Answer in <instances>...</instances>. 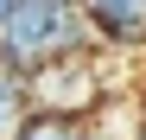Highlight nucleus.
I'll return each mask as SVG.
<instances>
[{
  "label": "nucleus",
  "mask_w": 146,
  "mask_h": 140,
  "mask_svg": "<svg viewBox=\"0 0 146 140\" xmlns=\"http://www.w3.org/2000/svg\"><path fill=\"white\" fill-rule=\"evenodd\" d=\"M102 140H114V134H102Z\"/></svg>",
  "instance_id": "8"
},
{
  "label": "nucleus",
  "mask_w": 146,
  "mask_h": 140,
  "mask_svg": "<svg viewBox=\"0 0 146 140\" xmlns=\"http://www.w3.org/2000/svg\"><path fill=\"white\" fill-rule=\"evenodd\" d=\"M32 115H38V108H32V96H26V77H19V70H0V140H19Z\"/></svg>",
  "instance_id": "3"
},
{
  "label": "nucleus",
  "mask_w": 146,
  "mask_h": 140,
  "mask_svg": "<svg viewBox=\"0 0 146 140\" xmlns=\"http://www.w3.org/2000/svg\"><path fill=\"white\" fill-rule=\"evenodd\" d=\"M26 96H32L38 115H76L83 121L102 102V77H95V64L83 51H70V57H51V64L26 70Z\"/></svg>",
  "instance_id": "1"
},
{
  "label": "nucleus",
  "mask_w": 146,
  "mask_h": 140,
  "mask_svg": "<svg viewBox=\"0 0 146 140\" xmlns=\"http://www.w3.org/2000/svg\"><path fill=\"white\" fill-rule=\"evenodd\" d=\"M140 140H146V121H140Z\"/></svg>",
  "instance_id": "7"
},
{
  "label": "nucleus",
  "mask_w": 146,
  "mask_h": 140,
  "mask_svg": "<svg viewBox=\"0 0 146 140\" xmlns=\"http://www.w3.org/2000/svg\"><path fill=\"white\" fill-rule=\"evenodd\" d=\"M7 7H13V0H0V19H7Z\"/></svg>",
  "instance_id": "5"
},
{
  "label": "nucleus",
  "mask_w": 146,
  "mask_h": 140,
  "mask_svg": "<svg viewBox=\"0 0 146 140\" xmlns=\"http://www.w3.org/2000/svg\"><path fill=\"white\" fill-rule=\"evenodd\" d=\"M57 7H76V0H57Z\"/></svg>",
  "instance_id": "6"
},
{
  "label": "nucleus",
  "mask_w": 146,
  "mask_h": 140,
  "mask_svg": "<svg viewBox=\"0 0 146 140\" xmlns=\"http://www.w3.org/2000/svg\"><path fill=\"white\" fill-rule=\"evenodd\" d=\"M89 13L95 38H114V45H146V0H76Z\"/></svg>",
  "instance_id": "2"
},
{
  "label": "nucleus",
  "mask_w": 146,
  "mask_h": 140,
  "mask_svg": "<svg viewBox=\"0 0 146 140\" xmlns=\"http://www.w3.org/2000/svg\"><path fill=\"white\" fill-rule=\"evenodd\" d=\"M19 140H89V134H83L76 115H32Z\"/></svg>",
  "instance_id": "4"
}]
</instances>
